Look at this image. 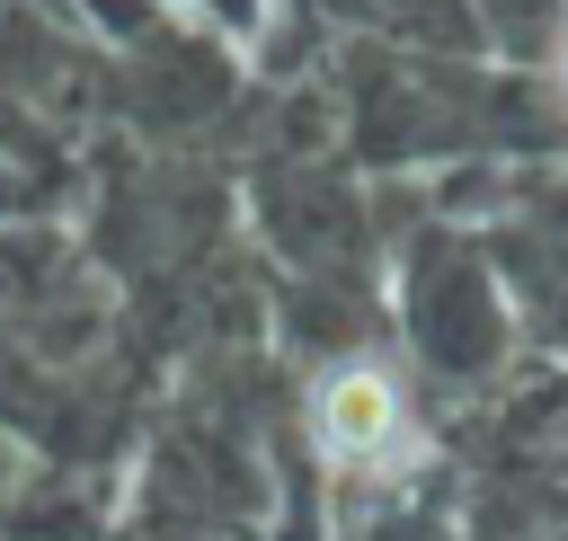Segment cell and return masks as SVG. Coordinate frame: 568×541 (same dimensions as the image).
I'll return each instance as SVG.
<instances>
[{"label":"cell","instance_id":"obj_1","mask_svg":"<svg viewBox=\"0 0 568 541\" xmlns=\"http://www.w3.org/2000/svg\"><path fill=\"white\" fill-rule=\"evenodd\" d=\"M399 435H408V399H399V381L373 355H346V364L320 372V390H311V443H320L328 470H364Z\"/></svg>","mask_w":568,"mask_h":541}]
</instances>
